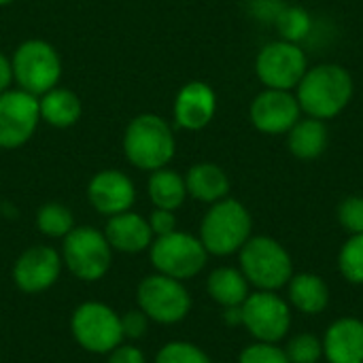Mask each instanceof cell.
Segmentation results:
<instances>
[{
  "instance_id": "6da1fadb",
  "label": "cell",
  "mask_w": 363,
  "mask_h": 363,
  "mask_svg": "<svg viewBox=\"0 0 363 363\" xmlns=\"http://www.w3.org/2000/svg\"><path fill=\"white\" fill-rule=\"evenodd\" d=\"M298 104L315 119L328 121L338 117L353 98V77L340 64H319L308 68L298 83Z\"/></svg>"
},
{
  "instance_id": "7a4b0ae2",
  "label": "cell",
  "mask_w": 363,
  "mask_h": 363,
  "mask_svg": "<svg viewBox=\"0 0 363 363\" xmlns=\"http://www.w3.org/2000/svg\"><path fill=\"white\" fill-rule=\"evenodd\" d=\"M177 151V140L170 123L155 115H136L123 132V153L125 160L145 172L166 168Z\"/></svg>"
},
{
  "instance_id": "3957f363",
  "label": "cell",
  "mask_w": 363,
  "mask_h": 363,
  "mask_svg": "<svg viewBox=\"0 0 363 363\" xmlns=\"http://www.w3.org/2000/svg\"><path fill=\"white\" fill-rule=\"evenodd\" d=\"M253 236V219L247 206L234 198H223L208 206L202 217L198 238L208 255L230 257Z\"/></svg>"
},
{
  "instance_id": "277c9868",
  "label": "cell",
  "mask_w": 363,
  "mask_h": 363,
  "mask_svg": "<svg viewBox=\"0 0 363 363\" xmlns=\"http://www.w3.org/2000/svg\"><path fill=\"white\" fill-rule=\"evenodd\" d=\"M238 268L257 291H279L296 274L289 251L272 236H251L238 251Z\"/></svg>"
},
{
  "instance_id": "5b68a950",
  "label": "cell",
  "mask_w": 363,
  "mask_h": 363,
  "mask_svg": "<svg viewBox=\"0 0 363 363\" xmlns=\"http://www.w3.org/2000/svg\"><path fill=\"white\" fill-rule=\"evenodd\" d=\"M113 249L102 230L94 225H74L62 238V262L68 272L85 283H96L111 270Z\"/></svg>"
},
{
  "instance_id": "8992f818",
  "label": "cell",
  "mask_w": 363,
  "mask_h": 363,
  "mask_svg": "<svg viewBox=\"0 0 363 363\" xmlns=\"http://www.w3.org/2000/svg\"><path fill=\"white\" fill-rule=\"evenodd\" d=\"M11 66L13 81L19 85V89L36 98L57 87L62 79V57L55 51V47L43 38L23 40L15 49Z\"/></svg>"
},
{
  "instance_id": "52a82bcc",
  "label": "cell",
  "mask_w": 363,
  "mask_h": 363,
  "mask_svg": "<svg viewBox=\"0 0 363 363\" xmlns=\"http://www.w3.org/2000/svg\"><path fill=\"white\" fill-rule=\"evenodd\" d=\"M208 257L211 255L206 253L200 238L181 230L153 238L149 247V259L155 272L183 283L198 277L204 270Z\"/></svg>"
},
{
  "instance_id": "ba28073f",
  "label": "cell",
  "mask_w": 363,
  "mask_h": 363,
  "mask_svg": "<svg viewBox=\"0 0 363 363\" xmlns=\"http://www.w3.org/2000/svg\"><path fill=\"white\" fill-rule=\"evenodd\" d=\"M70 332L74 342L91 355H108L123 342L121 315L102 302L79 304L70 317Z\"/></svg>"
},
{
  "instance_id": "9c48e42d",
  "label": "cell",
  "mask_w": 363,
  "mask_h": 363,
  "mask_svg": "<svg viewBox=\"0 0 363 363\" xmlns=\"http://www.w3.org/2000/svg\"><path fill=\"white\" fill-rule=\"evenodd\" d=\"M136 304L149 317V321L160 325H174L187 319L191 311V294L183 281L153 272L138 283Z\"/></svg>"
},
{
  "instance_id": "30bf717a",
  "label": "cell",
  "mask_w": 363,
  "mask_h": 363,
  "mask_svg": "<svg viewBox=\"0 0 363 363\" xmlns=\"http://www.w3.org/2000/svg\"><path fill=\"white\" fill-rule=\"evenodd\" d=\"M242 328L257 342L279 345L291 332L294 308L279 291H251L242 302Z\"/></svg>"
},
{
  "instance_id": "8fae6325",
  "label": "cell",
  "mask_w": 363,
  "mask_h": 363,
  "mask_svg": "<svg viewBox=\"0 0 363 363\" xmlns=\"http://www.w3.org/2000/svg\"><path fill=\"white\" fill-rule=\"evenodd\" d=\"M306 70H308L306 53L300 49L298 43H289L283 38L264 45L255 57L257 79L268 89L291 91L298 87Z\"/></svg>"
},
{
  "instance_id": "7c38bea8",
  "label": "cell",
  "mask_w": 363,
  "mask_h": 363,
  "mask_svg": "<svg viewBox=\"0 0 363 363\" xmlns=\"http://www.w3.org/2000/svg\"><path fill=\"white\" fill-rule=\"evenodd\" d=\"M40 123L38 98L23 89H6L0 94V149H19L36 132Z\"/></svg>"
},
{
  "instance_id": "4fadbf2b",
  "label": "cell",
  "mask_w": 363,
  "mask_h": 363,
  "mask_svg": "<svg viewBox=\"0 0 363 363\" xmlns=\"http://www.w3.org/2000/svg\"><path fill=\"white\" fill-rule=\"evenodd\" d=\"M62 268L64 262L60 251L47 245H34L15 259L11 277L19 291L43 294L60 281Z\"/></svg>"
},
{
  "instance_id": "5bb4252c",
  "label": "cell",
  "mask_w": 363,
  "mask_h": 363,
  "mask_svg": "<svg viewBox=\"0 0 363 363\" xmlns=\"http://www.w3.org/2000/svg\"><path fill=\"white\" fill-rule=\"evenodd\" d=\"M300 113L302 108L291 91L268 87L253 98L249 108V117L255 130L270 136L287 134L300 121Z\"/></svg>"
},
{
  "instance_id": "9a60e30c",
  "label": "cell",
  "mask_w": 363,
  "mask_h": 363,
  "mask_svg": "<svg viewBox=\"0 0 363 363\" xmlns=\"http://www.w3.org/2000/svg\"><path fill=\"white\" fill-rule=\"evenodd\" d=\"M87 200L96 213L113 217L132 211L136 202V187L134 181L121 170H100L91 177L87 185Z\"/></svg>"
},
{
  "instance_id": "2e32d148",
  "label": "cell",
  "mask_w": 363,
  "mask_h": 363,
  "mask_svg": "<svg viewBox=\"0 0 363 363\" xmlns=\"http://www.w3.org/2000/svg\"><path fill=\"white\" fill-rule=\"evenodd\" d=\"M217 111V96L204 81L185 83L174 98V121L179 128L198 132L206 128Z\"/></svg>"
},
{
  "instance_id": "e0dca14e",
  "label": "cell",
  "mask_w": 363,
  "mask_h": 363,
  "mask_svg": "<svg viewBox=\"0 0 363 363\" xmlns=\"http://www.w3.org/2000/svg\"><path fill=\"white\" fill-rule=\"evenodd\" d=\"M321 342L328 363H363V321L357 317L332 321Z\"/></svg>"
},
{
  "instance_id": "ac0fdd59",
  "label": "cell",
  "mask_w": 363,
  "mask_h": 363,
  "mask_svg": "<svg viewBox=\"0 0 363 363\" xmlns=\"http://www.w3.org/2000/svg\"><path fill=\"white\" fill-rule=\"evenodd\" d=\"M102 232H104L111 249L117 253H125V255H136V253L149 251V247L155 238L149 228L147 217L132 213V211L108 217Z\"/></svg>"
},
{
  "instance_id": "d6986e66",
  "label": "cell",
  "mask_w": 363,
  "mask_h": 363,
  "mask_svg": "<svg viewBox=\"0 0 363 363\" xmlns=\"http://www.w3.org/2000/svg\"><path fill=\"white\" fill-rule=\"evenodd\" d=\"M332 300L330 285L315 272H298L287 283V302L294 311L315 317L328 311Z\"/></svg>"
},
{
  "instance_id": "ffe728a7",
  "label": "cell",
  "mask_w": 363,
  "mask_h": 363,
  "mask_svg": "<svg viewBox=\"0 0 363 363\" xmlns=\"http://www.w3.org/2000/svg\"><path fill=\"white\" fill-rule=\"evenodd\" d=\"M185 187H187V196H191L194 200L204 204H215L230 196V177L221 166L213 162H200L187 170Z\"/></svg>"
},
{
  "instance_id": "44dd1931",
  "label": "cell",
  "mask_w": 363,
  "mask_h": 363,
  "mask_svg": "<svg viewBox=\"0 0 363 363\" xmlns=\"http://www.w3.org/2000/svg\"><path fill=\"white\" fill-rule=\"evenodd\" d=\"M38 111H40V121L64 130L79 123L83 115V102L72 89L53 87L38 98Z\"/></svg>"
},
{
  "instance_id": "7402d4cb",
  "label": "cell",
  "mask_w": 363,
  "mask_h": 363,
  "mask_svg": "<svg viewBox=\"0 0 363 363\" xmlns=\"http://www.w3.org/2000/svg\"><path fill=\"white\" fill-rule=\"evenodd\" d=\"M330 145V130L325 125V121L315 119V117H306L287 132V147L291 151L294 157L298 160H317L325 153Z\"/></svg>"
},
{
  "instance_id": "603a6c76",
  "label": "cell",
  "mask_w": 363,
  "mask_h": 363,
  "mask_svg": "<svg viewBox=\"0 0 363 363\" xmlns=\"http://www.w3.org/2000/svg\"><path fill=\"white\" fill-rule=\"evenodd\" d=\"M206 294L221 308L242 306V302L251 294V285L245 279V274L240 272V268L219 266L206 279Z\"/></svg>"
},
{
  "instance_id": "cb8c5ba5",
  "label": "cell",
  "mask_w": 363,
  "mask_h": 363,
  "mask_svg": "<svg viewBox=\"0 0 363 363\" xmlns=\"http://www.w3.org/2000/svg\"><path fill=\"white\" fill-rule=\"evenodd\" d=\"M147 196H149L153 208L179 211L187 198L185 177L179 174L177 170H170L168 166L153 170V172H149Z\"/></svg>"
},
{
  "instance_id": "d4e9b609",
  "label": "cell",
  "mask_w": 363,
  "mask_h": 363,
  "mask_svg": "<svg viewBox=\"0 0 363 363\" xmlns=\"http://www.w3.org/2000/svg\"><path fill=\"white\" fill-rule=\"evenodd\" d=\"M36 228L47 238H64L74 228V215L60 202H47L36 211Z\"/></svg>"
},
{
  "instance_id": "484cf974",
  "label": "cell",
  "mask_w": 363,
  "mask_h": 363,
  "mask_svg": "<svg viewBox=\"0 0 363 363\" xmlns=\"http://www.w3.org/2000/svg\"><path fill=\"white\" fill-rule=\"evenodd\" d=\"M338 270L349 285H363V234H351L338 251Z\"/></svg>"
},
{
  "instance_id": "4316f807",
  "label": "cell",
  "mask_w": 363,
  "mask_h": 363,
  "mask_svg": "<svg viewBox=\"0 0 363 363\" xmlns=\"http://www.w3.org/2000/svg\"><path fill=\"white\" fill-rule=\"evenodd\" d=\"M274 23H277L283 40H289V43H300L313 30L311 13L302 6H283L277 15Z\"/></svg>"
},
{
  "instance_id": "83f0119b",
  "label": "cell",
  "mask_w": 363,
  "mask_h": 363,
  "mask_svg": "<svg viewBox=\"0 0 363 363\" xmlns=\"http://www.w3.org/2000/svg\"><path fill=\"white\" fill-rule=\"evenodd\" d=\"M291 363H319L323 359V342L319 336L302 332L287 340L283 347Z\"/></svg>"
},
{
  "instance_id": "f1b7e54d",
  "label": "cell",
  "mask_w": 363,
  "mask_h": 363,
  "mask_svg": "<svg viewBox=\"0 0 363 363\" xmlns=\"http://www.w3.org/2000/svg\"><path fill=\"white\" fill-rule=\"evenodd\" d=\"M153 363H213L211 357L194 342H187V340H172V342H166L157 355H155V362Z\"/></svg>"
},
{
  "instance_id": "f546056e",
  "label": "cell",
  "mask_w": 363,
  "mask_h": 363,
  "mask_svg": "<svg viewBox=\"0 0 363 363\" xmlns=\"http://www.w3.org/2000/svg\"><path fill=\"white\" fill-rule=\"evenodd\" d=\"M238 363H291L285 349L281 345H272V342H257L253 340L251 345H247L240 355Z\"/></svg>"
},
{
  "instance_id": "4dcf8cb0",
  "label": "cell",
  "mask_w": 363,
  "mask_h": 363,
  "mask_svg": "<svg viewBox=\"0 0 363 363\" xmlns=\"http://www.w3.org/2000/svg\"><path fill=\"white\" fill-rule=\"evenodd\" d=\"M338 223L351 234H363V196H349L338 204Z\"/></svg>"
},
{
  "instance_id": "1f68e13d",
  "label": "cell",
  "mask_w": 363,
  "mask_h": 363,
  "mask_svg": "<svg viewBox=\"0 0 363 363\" xmlns=\"http://www.w3.org/2000/svg\"><path fill=\"white\" fill-rule=\"evenodd\" d=\"M149 317L140 308H132L121 315V332L123 340H140L149 332Z\"/></svg>"
},
{
  "instance_id": "d6a6232c",
  "label": "cell",
  "mask_w": 363,
  "mask_h": 363,
  "mask_svg": "<svg viewBox=\"0 0 363 363\" xmlns=\"http://www.w3.org/2000/svg\"><path fill=\"white\" fill-rule=\"evenodd\" d=\"M149 228L153 232V236H166L170 232L177 230V215L174 211H166V208H153L151 215L147 217Z\"/></svg>"
},
{
  "instance_id": "836d02e7",
  "label": "cell",
  "mask_w": 363,
  "mask_h": 363,
  "mask_svg": "<svg viewBox=\"0 0 363 363\" xmlns=\"http://www.w3.org/2000/svg\"><path fill=\"white\" fill-rule=\"evenodd\" d=\"M106 363H147V357L140 349H136L134 345H119L117 349H113L108 353Z\"/></svg>"
},
{
  "instance_id": "e575fe53",
  "label": "cell",
  "mask_w": 363,
  "mask_h": 363,
  "mask_svg": "<svg viewBox=\"0 0 363 363\" xmlns=\"http://www.w3.org/2000/svg\"><path fill=\"white\" fill-rule=\"evenodd\" d=\"M13 85V66H11V60L0 53V94L11 89Z\"/></svg>"
},
{
  "instance_id": "d590c367",
  "label": "cell",
  "mask_w": 363,
  "mask_h": 363,
  "mask_svg": "<svg viewBox=\"0 0 363 363\" xmlns=\"http://www.w3.org/2000/svg\"><path fill=\"white\" fill-rule=\"evenodd\" d=\"M223 321L230 328L242 325V308L240 306H228V308H223Z\"/></svg>"
},
{
  "instance_id": "8d00e7d4",
  "label": "cell",
  "mask_w": 363,
  "mask_h": 363,
  "mask_svg": "<svg viewBox=\"0 0 363 363\" xmlns=\"http://www.w3.org/2000/svg\"><path fill=\"white\" fill-rule=\"evenodd\" d=\"M15 0H0V6H9V4H13Z\"/></svg>"
}]
</instances>
